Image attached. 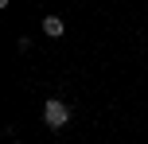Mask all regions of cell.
<instances>
[{
	"mask_svg": "<svg viewBox=\"0 0 148 144\" xmlns=\"http://www.w3.org/2000/svg\"><path fill=\"white\" fill-rule=\"evenodd\" d=\"M43 125H47V129H66V125H70V105L59 101V98L43 101Z\"/></svg>",
	"mask_w": 148,
	"mask_h": 144,
	"instance_id": "1",
	"label": "cell"
},
{
	"mask_svg": "<svg viewBox=\"0 0 148 144\" xmlns=\"http://www.w3.org/2000/svg\"><path fill=\"white\" fill-rule=\"evenodd\" d=\"M16 51L27 55V51H31V39H27V35H20V39H16Z\"/></svg>",
	"mask_w": 148,
	"mask_h": 144,
	"instance_id": "3",
	"label": "cell"
},
{
	"mask_svg": "<svg viewBox=\"0 0 148 144\" xmlns=\"http://www.w3.org/2000/svg\"><path fill=\"white\" fill-rule=\"evenodd\" d=\"M43 35H47V39H62V35H66L62 16H43Z\"/></svg>",
	"mask_w": 148,
	"mask_h": 144,
	"instance_id": "2",
	"label": "cell"
}]
</instances>
